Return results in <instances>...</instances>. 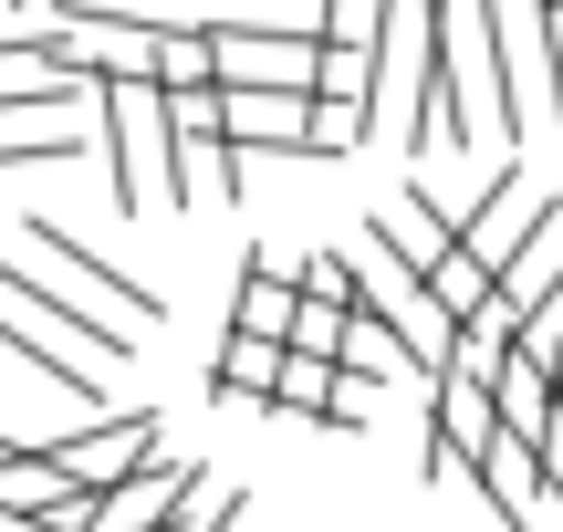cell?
<instances>
[{"label":"cell","instance_id":"obj_6","mask_svg":"<svg viewBox=\"0 0 563 532\" xmlns=\"http://www.w3.org/2000/svg\"><path fill=\"white\" fill-rule=\"evenodd\" d=\"M481 501H490V522H511V532H532L553 512V459H543V439H522V429H501L481 450Z\"/></svg>","mask_w":563,"mask_h":532},{"label":"cell","instance_id":"obj_16","mask_svg":"<svg viewBox=\"0 0 563 532\" xmlns=\"http://www.w3.org/2000/svg\"><path fill=\"white\" fill-rule=\"evenodd\" d=\"M230 522H241V491H220V480H209V491L188 501L178 522H157V532H230Z\"/></svg>","mask_w":563,"mask_h":532},{"label":"cell","instance_id":"obj_7","mask_svg":"<svg viewBox=\"0 0 563 532\" xmlns=\"http://www.w3.org/2000/svg\"><path fill=\"white\" fill-rule=\"evenodd\" d=\"M21 230H32V251H42V262L63 271V282H84V292H95V303H115L125 324H136V313H146V324H157V313H167L157 292H146V282H125V271L104 262V251H84V241H74V220H53V209H32V220H21Z\"/></svg>","mask_w":563,"mask_h":532},{"label":"cell","instance_id":"obj_9","mask_svg":"<svg viewBox=\"0 0 563 532\" xmlns=\"http://www.w3.org/2000/svg\"><path fill=\"white\" fill-rule=\"evenodd\" d=\"M376 241H386V251H407L418 271H439L449 251H460V220H449V209L428 199V188H397V199L376 209Z\"/></svg>","mask_w":563,"mask_h":532},{"label":"cell","instance_id":"obj_8","mask_svg":"<svg viewBox=\"0 0 563 532\" xmlns=\"http://www.w3.org/2000/svg\"><path fill=\"white\" fill-rule=\"evenodd\" d=\"M490 397H501V429H522V439H553L563 429V366H553L543 345H511L501 376H490Z\"/></svg>","mask_w":563,"mask_h":532},{"label":"cell","instance_id":"obj_4","mask_svg":"<svg viewBox=\"0 0 563 532\" xmlns=\"http://www.w3.org/2000/svg\"><path fill=\"white\" fill-rule=\"evenodd\" d=\"M553 209H563V199H543V188H532L522 167H501V178L481 188V209H460V241L481 251L490 271H511V262H522V241L553 220Z\"/></svg>","mask_w":563,"mask_h":532},{"label":"cell","instance_id":"obj_3","mask_svg":"<svg viewBox=\"0 0 563 532\" xmlns=\"http://www.w3.org/2000/svg\"><path fill=\"white\" fill-rule=\"evenodd\" d=\"M220 84H302V95H313L323 84V53H334V42H323V21L313 32H272V21H220Z\"/></svg>","mask_w":563,"mask_h":532},{"label":"cell","instance_id":"obj_1","mask_svg":"<svg viewBox=\"0 0 563 532\" xmlns=\"http://www.w3.org/2000/svg\"><path fill=\"white\" fill-rule=\"evenodd\" d=\"M95 136H104V167H115V209L125 220L178 209V115H167L157 74H104L95 84Z\"/></svg>","mask_w":563,"mask_h":532},{"label":"cell","instance_id":"obj_11","mask_svg":"<svg viewBox=\"0 0 563 532\" xmlns=\"http://www.w3.org/2000/svg\"><path fill=\"white\" fill-rule=\"evenodd\" d=\"M282 355H292L282 334H251V324H230V334H220V355H209V397H220V408H230V397H272Z\"/></svg>","mask_w":563,"mask_h":532},{"label":"cell","instance_id":"obj_2","mask_svg":"<svg viewBox=\"0 0 563 532\" xmlns=\"http://www.w3.org/2000/svg\"><path fill=\"white\" fill-rule=\"evenodd\" d=\"M0 292H11L21 313H53L95 366H125V355H136V324H125L115 303H95L84 282H53V271H32V262H0Z\"/></svg>","mask_w":563,"mask_h":532},{"label":"cell","instance_id":"obj_12","mask_svg":"<svg viewBox=\"0 0 563 532\" xmlns=\"http://www.w3.org/2000/svg\"><path fill=\"white\" fill-rule=\"evenodd\" d=\"M501 292L522 303V324H543V313H563V209H553V220H543V230L522 241V262L501 271Z\"/></svg>","mask_w":563,"mask_h":532},{"label":"cell","instance_id":"obj_15","mask_svg":"<svg viewBox=\"0 0 563 532\" xmlns=\"http://www.w3.org/2000/svg\"><path fill=\"white\" fill-rule=\"evenodd\" d=\"M323 418H334V429H376V418H386V376L344 366V376H334V408H323Z\"/></svg>","mask_w":563,"mask_h":532},{"label":"cell","instance_id":"obj_14","mask_svg":"<svg viewBox=\"0 0 563 532\" xmlns=\"http://www.w3.org/2000/svg\"><path fill=\"white\" fill-rule=\"evenodd\" d=\"M344 324H355V303H323V292H302L292 345H302V355H344Z\"/></svg>","mask_w":563,"mask_h":532},{"label":"cell","instance_id":"obj_13","mask_svg":"<svg viewBox=\"0 0 563 532\" xmlns=\"http://www.w3.org/2000/svg\"><path fill=\"white\" fill-rule=\"evenodd\" d=\"M334 376H344V355H302V345H292L262 408H282V418H323V408H334Z\"/></svg>","mask_w":563,"mask_h":532},{"label":"cell","instance_id":"obj_5","mask_svg":"<svg viewBox=\"0 0 563 532\" xmlns=\"http://www.w3.org/2000/svg\"><path fill=\"white\" fill-rule=\"evenodd\" d=\"M53 459H63V480H84V491H115L136 459H157V418L146 408H95V429L53 439Z\"/></svg>","mask_w":563,"mask_h":532},{"label":"cell","instance_id":"obj_10","mask_svg":"<svg viewBox=\"0 0 563 532\" xmlns=\"http://www.w3.org/2000/svg\"><path fill=\"white\" fill-rule=\"evenodd\" d=\"M292 313H302V271H282L272 251H251V262H241V282H230V324L282 334V345H292Z\"/></svg>","mask_w":563,"mask_h":532}]
</instances>
